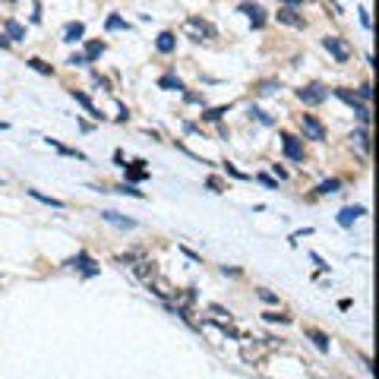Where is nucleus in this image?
I'll list each match as a JSON object with an SVG mask.
<instances>
[{
  "label": "nucleus",
  "mask_w": 379,
  "mask_h": 379,
  "mask_svg": "<svg viewBox=\"0 0 379 379\" xmlns=\"http://www.w3.org/2000/svg\"><path fill=\"white\" fill-rule=\"evenodd\" d=\"M322 44H325V51H329L332 57H335L338 63H344L351 57V44L344 41V38H338V35H325L322 38Z\"/></svg>",
  "instance_id": "obj_1"
},
{
  "label": "nucleus",
  "mask_w": 379,
  "mask_h": 379,
  "mask_svg": "<svg viewBox=\"0 0 379 379\" xmlns=\"http://www.w3.org/2000/svg\"><path fill=\"white\" fill-rule=\"evenodd\" d=\"M281 149H284V155H288L294 164H303V158H307L303 142H300L297 136H291V133H284V136H281Z\"/></svg>",
  "instance_id": "obj_2"
},
{
  "label": "nucleus",
  "mask_w": 379,
  "mask_h": 379,
  "mask_svg": "<svg viewBox=\"0 0 379 379\" xmlns=\"http://www.w3.org/2000/svg\"><path fill=\"white\" fill-rule=\"evenodd\" d=\"M335 95H338V98H341V101H344V104H351V108H354V114H357V120H360L363 126H367V123H370V108H367V104H363V101H360V98H357V95H351V92H344V89H335Z\"/></svg>",
  "instance_id": "obj_3"
},
{
  "label": "nucleus",
  "mask_w": 379,
  "mask_h": 379,
  "mask_svg": "<svg viewBox=\"0 0 379 379\" xmlns=\"http://www.w3.org/2000/svg\"><path fill=\"white\" fill-rule=\"evenodd\" d=\"M300 130L307 133L310 139H316V142H322V139H325V126L319 123L313 114H303V117H300Z\"/></svg>",
  "instance_id": "obj_4"
},
{
  "label": "nucleus",
  "mask_w": 379,
  "mask_h": 379,
  "mask_svg": "<svg viewBox=\"0 0 379 379\" xmlns=\"http://www.w3.org/2000/svg\"><path fill=\"white\" fill-rule=\"evenodd\" d=\"M325 95H329V92H325L322 85H307V89H297V98H300L303 104H319V101H325Z\"/></svg>",
  "instance_id": "obj_5"
},
{
  "label": "nucleus",
  "mask_w": 379,
  "mask_h": 379,
  "mask_svg": "<svg viewBox=\"0 0 379 379\" xmlns=\"http://www.w3.org/2000/svg\"><path fill=\"white\" fill-rule=\"evenodd\" d=\"M360 215H367V209H363V205H348V209L338 212V224H341V228H351V224H354Z\"/></svg>",
  "instance_id": "obj_6"
},
{
  "label": "nucleus",
  "mask_w": 379,
  "mask_h": 379,
  "mask_svg": "<svg viewBox=\"0 0 379 379\" xmlns=\"http://www.w3.org/2000/svg\"><path fill=\"white\" fill-rule=\"evenodd\" d=\"M240 13H243V16H250L253 29H262V25H265V10H262V6H256V3H243V6H240Z\"/></svg>",
  "instance_id": "obj_7"
},
{
  "label": "nucleus",
  "mask_w": 379,
  "mask_h": 379,
  "mask_svg": "<svg viewBox=\"0 0 379 379\" xmlns=\"http://www.w3.org/2000/svg\"><path fill=\"white\" fill-rule=\"evenodd\" d=\"M101 218L108 224H114V228H123V231H130V228H136V221H133V218H126V215H120V212H101Z\"/></svg>",
  "instance_id": "obj_8"
},
{
  "label": "nucleus",
  "mask_w": 379,
  "mask_h": 379,
  "mask_svg": "<svg viewBox=\"0 0 379 379\" xmlns=\"http://www.w3.org/2000/svg\"><path fill=\"white\" fill-rule=\"evenodd\" d=\"M70 265H73V269H82L85 275H98V269H95V262L89 259V253H79V256H73Z\"/></svg>",
  "instance_id": "obj_9"
},
{
  "label": "nucleus",
  "mask_w": 379,
  "mask_h": 379,
  "mask_svg": "<svg viewBox=\"0 0 379 379\" xmlns=\"http://www.w3.org/2000/svg\"><path fill=\"white\" fill-rule=\"evenodd\" d=\"M155 48L161 51V54H171V51L177 48V38H174V32H161V35H158V41H155Z\"/></svg>",
  "instance_id": "obj_10"
},
{
  "label": "nucleus",
  "mask_w": 379,
  "mask_h": 379,
  "mask_svg": "<svg viewBox=\"0 0 379 379\" xmlns=\"http://www.w3.org/2000/svg\"><path fill=\"white\" fill-rule=\"evenodd\" d=\"M73 98H76V101H79V104H82V108H85V111H89V114H92V117H98V120H101V111H98V108H95V104H92V98H89V95H85V92H76V89H73Z\"/></svg>",
  "instance_id": "obj_11"
},
{
  "label": "nucleus",
  "mask_w": 379,
  "mask_h": 379,
  "mask_svg": "<svg viewBox=\"0 0 379 379\" xmlns=\"http://www.w3.org/2000/svg\"><path fill=\"white\" fill-rule=\"evenodd\" d=\"M278 22H288V25H297V29H300L303 19L297 16V13L291 10V6H281V10H278Z\"/></svg>",
  "instance_id": "obj_12"
},
{
  "label": "nucleus",
  "mask_w": 379,
  "mask_h": 379,
  "mask_svg": "<svg viewBox=\"0 0 379 379\" xmlns=\"http://www.w3.org/2000/svg\"><path fill=\"white\" fill-rule=\"evenodd\" d=\"M63 35H66V41H82V35H85V25H82V22H70V25H66V32H63Z\"/></svg>",
  "instance_id": "obj_13"
},
{
  "label": "nucleus",
  "mask_w": 379,
  "mask_h": 379,
  "mask_svg": "<svg viewBox=\"0 0 379 379\" xmlns=\"http://www.w3.org/2000/svg\"><path fill=\"white\" fill-rule=\"evenodd\" d=\"M29 196H32V199H38V202H44V205H51V209H63V202H60V199H54V196H44L41 190H29Z\"/></svg>",
  "instance_id": "obj_14"
},
{
  "label": "nucleus",
  "mask_w": 379,
  "mask_h": 379,
  "mask_svg": "<svg viewBox=\"0 0 379 379\" xmlns=\"http://www.w3.org/2000/svg\"><path fill=\"white\" fill-rule=\"evenodd\" d=\"M104 54V41H85V60H95V57Z\"/></svg>",
  "instance_id": "obj_15"
},
{
  "label": "nucleus",
  "mask_w": 379,
  "mask_h": 379,
  "mask_svg": "<svg viewBox=\"0 0 379 379\" xmlns=\"http://www.w3.org/2000/svg\"><path fill=\"white\" fill-rule=\"evenodd\" d=\"M6 38H13V41H22V38H25V29L16 22V19H10V22H6Z\"/></svg>",
  "instance_id": "obj_16"
},
{
  "label": "nucleus",
  "mask_w": 379,
  "mask_h": 379,
  "mask_svg": "<svg viewBox=\"0 0 379 379\" xmlns=\"http://www.w3.org/2000/svg\"><path fill=\"white\" fill-rule=\"evenodd\" d=\"M158 85H161V89H168V92H183V82L177 76H161L158 79Z\"/></svg>",
  "instance_id": "obj_17"
},
{
  "label": "nucleus",
  "mask_w": 379,
  "mask_h": 379,
  "mask_svg": "<svg viewBox=\"0 0 379 379\" xmlns=\"http://www.w3.org/2000/svg\"><path fill=\"white\" fill-rule=\"evenodd\" d=\"M48 145H54V149L60 152V155H70V158H79V161H85V155H82V152H76V149H66L63 142H57V139H48Z\"/></svg>",
  "instance_id": "obj_18"
},
{
  "label": "nucleus",
  "mask_w": 379,
  "mask_h": 379,
  "mask_svg": "<svg viewBox=\"0 0 379 379\" xmlns=\"http://www.w3.org/2000/svg\"><path fill=\"white\" fill-rule=\"evenodd\" d=\"M25 63H29L35 73H44V76H51V73H54V66H51V63H44L41 57H32V60H25Z\"/></svg>",
  "instance_id": "obj_19"
},
{
  "label": "nucleus",
  "mask_w": 379,
  "mask_h": 379,
  "mask_svg": "<svg viewBox=\"0 0 379 379\" xmlns=\"http://www.w3.org/2000/svg\"><path fill=\"white\" fill-rule=\"evenodd\" d=\"M338 190H341V180H335V177H332V180H322L316 187V193H322V196L325 193H338Z\"/></svg>",
  "instance_id": "obj_20"
},
{
  "label": "nucleus",
  "mask_w": 379,
  "mask_h": 379,
  "mask_svg": "<svg viewBox=\"0 0 379 379\" xmlns=\"http://www.w3.org/2000/svg\"><path fill=\"white\" fill-rule=\"evenodd\" d=\"M123 168H126V180H145V177H149L142 168H136V164H123Z\"/></svg>",
  "instance_id": "obj_21"
},
{
  "label": "nucleus",
  "mask_w": 379,
  "mask_h": 379,
  "mask_svg": "<svg viewBox=\"0 0 379 379\" xmlns=\"http://www.w3.org/2000/svg\"><path fill=\"white\" fill-rule=\"evenodd\" d=\"M104 25H108V32H117V29H130V25H126L123 19L117 16V13H111V16H108V22H104Z\"/></svg>",
  "instance_id": "obj_22"
},
{
  "label": "nucleus",
  "mask_w": 379,
  "mask_h": 379,
  "mask_svg": "<svg viewBox=\"0 0 379 379\" xmlns=\"http://www.w3.org/2000/svg\"><path fill=\"white\" fill-rule=\"evenodd\" d=\"M307 335L316 341V348H319V351H329V338H325L322 332H307Z\"/></svg>",
  "instance_id": "obj_23"
},
{
  "label": "nucleus",
  "mask_w": 379,
  "mask_h": 379,
  "mask_svg": "<svg viewBox=\"0 0 379 379\" xmlns=\"http://www.w3.org/2000/svg\"><path fill=\"white\" fill-rule=\"evenodd\" d=\"M117 193H123V196H136V199H142V196H145L142 190H136V187H126V183H123V187H117Z\"/></svg>",
  "instance_id": "obj_24"
},
{
  "label": "nucleus",
  "mask_w": 379,
  "mask_h": 379,
  "mask_svg": "<svg viewBox=\"0 0 379 379\" xmlns=\"http://www.w3.org/2000/svg\"><path fill=\"white\" fill-rule=\"evenodd\" d=\"M357 98H360V101H370V98H373V85H360V89H357Z\"/></svg>",
  "instance_id": "obj_25"
},
{
  "label": "nucleus",
  "mask_w": 379,
  "mask_h": 379,
  "mask_svg": "<svg viewBox=\"0 0 379 379\" xmlns=\"http://www.w3.org/2000/svg\"><path fill=\"white\" fill-rule=\"evenodd\" d=\"M256 180H259V183H265V187H269V190H278V183H275V177H269V174H259V177H256Z\"/></svg>",
  "instance_id": "obj_26"
},
{
  "label": "nucleus",
  "mask_w": 379,
  "mask_h": 379,
  "mask_svg": "<svg viewBox=\"0 0 379 379\" xmlns=\"http://www.w3.org/2000/svg\"><path fill=\"white\" fill-rule=\"evenodd\" d=\"M250 117H256V120H262V123H272V117H269V114H262L259 108H250Z\"/></svg>",
  "instance_id": "obj_27"
},
{
  "label": "nucleus",
  "mask_w": 379,
  "mask_h": 379,
  "mask_svg": "<svg viewBox=\"0 0 379 379\" xmlns=\"http://www.w3.org/2000/svg\"><path fill=\"white\" fill-rule=\"evenodd\" d=\"M224 171H228L231 177H237V180H247V174H243V171H237L234 164H224Z\"/></svg>",
  "instance_id": "obj_28"
},
{
  "label": "nucleus",
  "mask_w": 379,
  "mask_h": 379,
  "mask_svg": "<svg viewBox=\"0 0 379 379\" xmlns=\"http://www.w3.org/2000/svg\"><path fill=\"white\" fill-rule=\"evenodd\" d=\"M357 142H360V149H370V139H367V130H357Z\"/></svg>",
  "instance_id": "obj_29"
},
{
  "label": "nucleus",
  "mask_w": 379,
  "mask_h": 379,
  "mask_svg": "<svg viewBox=\"0 0 379 379\" xmlns=\"http://www.w3.org/2000/svg\"><path fill=\"white\" fill-rule=\"evenodd\" d=\"M66 63H73V66H82V63H89V60H85V54H70V60H66Z\"/></svg>",
  "instance_id": "obj_30"
},
{
  "label": "nucleus",
  "mask_w": 379,
  "mask_h": 379,
  "mask_svg": "<svg viewBox=\"0 0 379 379\" xmlns=\"http://www.w3.org/2000/svg\"><path fill=\"white\" fill-rule=\"evenodd\" d=\"M221 114H224V108H212L209 114H205V120H218V117H221Z\"/></svg>",
  "instance_id": "obj_31"
},
{
  "label": "nucleus",
  "mask_w": 379,
  "mask_h": 379,
  "mask_svg": "<svg viewBox=\"0 0 379 379\" xmlns=\"http://www.w3.org/2000/svg\"><path fill=\"white\" fill-rule=\"evenodd\" d=\"M259 297H262V300H265V303H278V297H275V294H272V291H259Z\"/></svg>",
  "instance_id": "obj_32"
},
{
  "label": "nucleus",
  "mask_w": 379,
  "mask_h": 379,
  "mask_svg": "<svg viewBox=\"0 0 379 379\" xmlns=\"http://www.w3.org/2000/svg\"><path fill=\"white\" fill-rule=\"evenodd\" d=\"M269 322H288V316H278V313H265Z\"/></svg>",
  "instance_id": "obj_33"
},
{
  "label": "nucleus",
  "mask_w": 379,
  "mask_h": 379,
  "mask_svg": "<svg viewBox=\"0 0 379 379\" xmlns=\"http://www.w3.org/2000/svg\"><path fill=\"white\" fill-rule=\"evenodd\" d=\"M0 48H10V38L6 35H0Z\"/></svg>",
  "instance_id": "obj_34"
},
{
  "label": "nucleus",
  "mask_w": 379,
  "mask_h": 379,
  "mask_svg": "<svg viewBox=\"0 0 379 379\" xmlns=\"http://www.w3.org/2000/svg\"><path fill=\"white\" fill-rule=\"evenodd\" d=\"M284 6H297V3H303V0H281Z\"/></svg>",
  "instance_id": "obj_35"
},
{
  "label": "nucleus",
  "mask_w": 379,
  "mask_h": 379,
  "mask_svg": "<svg viewBox=\"0 0 379 379\" xmlns=\"http://www.w3.org/2000/svg\"><path fill=\"white\" fill-rule=\"evenodd\" d=\"M0 130H6V123H3V120H0Z\"/></svg>",
  "instance_id": "obj_36"
}]
</instances>
